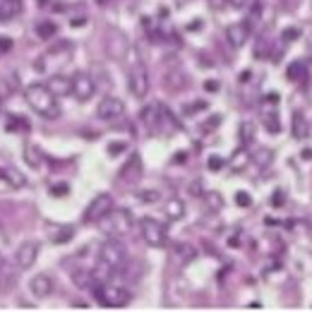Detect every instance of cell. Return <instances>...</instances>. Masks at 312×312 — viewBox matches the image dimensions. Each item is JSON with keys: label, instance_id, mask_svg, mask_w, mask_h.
I'll list each match as a JSON object with an SVG mask.
<instances>
[{"label": "cell", "instance_id": "1", "mask_svg": "<svg viewBox=\"0 0 312 312\" xmlns=\"http://www.w3.org/2000/svg\"><path fill=\"white\" fill-rule=\"evenodd\" d=\"M24 99H27V103L36 110L41 118H58V115H60L55 94L51 92L48 87H44V84H31V87H27Z\"/></svg>", "mask_w": 312, "mask_h": 312}, {"label": "cell", "instance_id": "2", "mask_svg": "<svg viewBox=\"0 0 312 312\" xmlns=\"http://www.w3.org/2000/svg\"><path fill=\"white\" fill-rule=\"evenodd\" d=\"M99 223H101V230H106L108 236L123 238V236H128L130 230H132V214L128 209H115L113 207Z\"/></svg>", "mask_w": 312, "mask_h": 312}, {"label": "cell", "instance_id": "3", "mask_svg": "<svg viewBox=\"0 0 312 312\" xmlns=\"http://www.w3.org/2000/svg\"><path fill=\"white\" fill-rule=\"evenodd\" d=\"M94 295L99 298V303L106 307H125L130 303V291L123 286H110V284H96Z\"/></svg>", "mask_w": 312, "mask_h": 312}, {"label": "cell", "instance_id": "4", "mask_svg": "<svg viewBox=\"0 0 312 312\" xmlns=\"http://www.w3.org/2000/svg\"><path fill=\"white\" fill-rule=\"evenodd\" d=\"M130 92L135 99H144L149 94V70L144 63H139L137 58L130 63V74H128Z\"/></svg>", "mask_w": 312, "mask_h": 312}, {"label": "cell", "instance_id": "5", "mask_svg": "<svg viewBox=\"0 0 312 312\" xmlns=\"http://www.w3.org/2000/svg\"><path fill=\"white\" fill-rule=\"evenodd\" d=\"M139 230H142V238H144L147 245H151V248H164L166 245L168 236H166L164 223H159L154 219H142L139 221Z\"/></svg>", "mask_w": 312, "mask_h": 312}, {"label": "cell", "instance_id": "6", "mask_svg": "<svg viewBox=\"0 0 312 312\" xmlns=\"http://www.w3.org/2000/svg\"><path fill=\"white\" fill-rule=\"evenodd\" d=\"M113 207H115V204H113V197H110V194H106V192L96 194L92 200V204L87 207V211H84V221H87V223H99Z\"/></svg>", "mask_w": 312, "mask_h": 312}, {"label": "cell", "instance_id": "7", "mask_svg": "<svg viewBox=\"0 0 312 312\" xmlns=\"http://www.w3.org/2000/svg\"><path fill=\"white\" fill-rule=\"evenodd\" d=\"M96 115L103 120V123H118V120L125 118V103L115 99V96H106L101 99L99 108H96Z\"/></svg>", "mask_w": 312, "mask_h": 312}, {"label": "cell", "instance_id": "8", "mask_svg": "<svg viewBox=\"0 0 312 312\" xmlns=\"http://www.w3.org/2000/svg\"><path fill=\"white\" fill-rule=\"evenodd\" d=\"M96 92V84L87 72H77L70 80V94H72L77 101H89Z\"/></svg>", "mask_w": 312, "mask_h": 312}, {"label": "cell", "instance_id": "9", "mask_svg": "<svg viewBox=\"0 0 312 312\" xmlns=\"http://www.w3.org/2000/svg\"><path fill=\"white\" fill-rule=\"evenodd\" d=\"M99 262L108 264L115 271V269H120V266L125 264V248L120 245L118 240H108L101 248V252H99Z\"/></svg>", "mask_w": 312, "mask_h": 312}, {"label": "cell", "instance_id": "10", "mask_svg": "<svg viewBox=\"0 0 312 312\" xmlns=\"http://www.w3.org/2000/svg\"><path fill=\"white\" fill-rule=\"evenodd\" d=\"M38 257V245L34 240H27V243H22L15 252V262H17L19 269H29V266H34Z\"/></svg>", "mask_w": 312, "mask_h": 312}, {"label": "cell", "instance_id": "11", "mask_svg": "<svg viewBox=\"0 0 312 312\" xmlns=\"http://www.w3.org/2000/svg\"><path fill=\"white\" fill-rule=\"evenodd\" d=\"M118 175H120V180H123V183L135 185L139 178H142V159H139L137 154H132L128 161L123 164V168H120Z\"/></svg>", "mask_w": 312, "mask_h": 312}, {"label": "cell", "instance_id": "12", "mask_svg": "<svg viewBox=\"0 0 312 312\" xmlns=\"http://www.w3.org/2000/svg\"><path fill=\"white\" fill-rule=\"evenodd\" d=\"M106 51H108L110 58H118V60H123L125 55H128L130 51V44H128V38L123 36V34H110L108 38H106Z\"/></svg>", "mask_w": 312, "mask_h": 312}, {"label": "cell", "instance_id": "13", "mask_svg": "<svg viewBox=\"0 0 312 312\" xmlns=\"http://www.w3.org/2000/svg\"><path fill=\"white\" fill-rule=\"evenodd\" d=\"M250 38V27L248 24H230L226 29V41L230 44V48H243Z\"/></svg>", "mask_w": 312, "mask_h": 312}, {"label": "cell", "instance_id": "14", "mask_svg": "<svg viewBox=\"0 0 312 312\" xmlns=\"http://www.w3.org/2000/svg\"><path fill=\"white\" fill-rule=\"evenodd\" d=\"M31 293L36 295V298H48V295L53 293V279L48 274H38L31 279Z\"/></svg>", "mask_w": 312, "mask_h": 312}, {"label": "cell", "instance_id": "15", "mask_svg": "<svg viewBox=\"0 0 312 312\" xmlns=\"http://www.w3.org/2000/svg\"><path fill=\"white\" fill-rule=\"evenodd\" d=\"M24 3L22 0H0V22H10L22 12Z\"/></svg>", "mask_w": 312, "mask_h": 312}, {"label": "cell", "instance_id": "16", "mask_svg": "<svg viewBox=\"0 0 312 312\" xmlns=\"http://www.w3.org/2000/svg\"><path fill=\"white\" fill-rule=\"evenodd\" d=\"M161 103H151V106H147V108L142 110V120L147 123V128L156 130L159 125H161V118H164V113H161Z\"/></svg>", "mask_w": 312, "mask_h": 312}, {"label": "cell", "instance_id": "17", "mask_svg": "<svg viewBox=\"0 0 312 312\" xmlns=\"http://www.w3.org/2000/svg\"><path fill=\"white\" fill-rule=\"evenodd\" d=\"M72 281H74V286H77L80 291H89L96 279H94L92 271H87V269H82V266H77V269L72 271Z\"/></svg>", "mask_w": 312, "mask_h": 312}, {"label": "cell", "instance_id": "18", "mask_svg": "<svg viewBox=\"0 0 312 312\" xmlns=\"http://www.w3.org/2000/svg\"><path fill=\"white\" fill-rule=\"evenodd\" d=\"M173 255H175V259H178L180 264H187V262H192V259L197 257V250H194L192 245H187V243H175Z\"/></svg>", "mask_w": 312, "mask_h": 312}, {"label": "cell", "instance_id": "19", "mask_svg": "<svg viewBox=\"0 0 312 312\" xmlns=\"http://www.w3.org/2000/svg\"><path fill=\"white\" fill-rule=\"evenodd\" d=\"M291 125H293V137L295 139H305L310 135V125H307V120L300 110H295L293 113V120H291Z\"/></svg>", "mask_w": 312, "mask_h": 312}, {"label": "cell", "instance_id": "20", "mask_svg": "<svg viewBox=\"0 0 312 312\" xmlns=\"http://www.w3.org/2000/svg\"><path fill=\"white\" fill-rule=\"evenodd\" d=\"M17 87H19L17 77H15V74H5V77L0 80V103L8 101L10 96L17 92Z\"/></svg>", "mask_w": 312, "mask_h": 312}, {"label": "cell", "instance_id": "21", "mask_svg": "<svg viewBox=\"0 0 312 312\" xmlns=\"http://www.w3.org/2000/svg\"><path fill=\"white\" fill-rule=\"evenodd\" d=\"M166 216H168V219H173V221H180L185 216V204L180 202V200H168V202H166Z\"/></svg>", "mask_w": 312, "mask_h": 312}, {"label": "cell", "instance_id": "22", "mask_svg": "<svg viewBox=\"0 0 312 312\" xmlns=\"http://www.w3.org/2000/svg\"><path fill=\"white\" fill-rule=\"evenodd\" d=\"M0 178H5L10 187H22V185L27 183L24 175L17 173V171H12V168H0Z\"/></svg>", "mask_w": 312, "mask_h": 312}, {"label": "cell", "instance_id": "23", "mask_svg": "<svg viewBox=\"0 0 312 312\" xmlns=\"http://www.w3.org/2000/svg\"><path fill=\"white\" fill-rule=\"evenodd\" d=\"M248 164H250V154L245 149H238V151L233 154V159H230V168H233V171H245Z\"/></svg>", "mask_w": 312, "mask_h": 312}, {"label": "cell", "instance_id": "24", "mask_svg": "<svg viewBox=\"0 0 312 312\" xmlns=\"http://www.w3.org/2000/svg\"><path fill=\"white\" fill-rule=\"evenodd\" d=\"M24 161H27L31 168H38V166H41V151H38L34 144H27V147H24Z\"/></svg>", "mask_w": 312, "mask_h": 312}, {"label": "cell", "instance_id": "25", "mask_svg": "<svg viewBox=\"0 0 312 312\" xmlns=\"http://www.w3.org/2000/svg\"><path fill=\"white\" fill-rule=\"evenodd\" d=\"M48 89H51V92L53 94H70V80H65V77H60V74H58V77H53V80H51V84H48Z\"/></svg>", "mask_w": 312, "mask_h": 312}, {"label": "cell", "instance_id": "26", "mask_svg": "<svg viewBox=\"0 0 312 312\" xmlns=\"http://www.w3.org/2000/svg\"><path fill=\"white\" fill-rule=\"evenodd\" d=\"M286 74H288V80H291V82H300V80H303V74H307V70H305L303 63H291Z\"/></svg>", "mask_w": 312, "mask_h": 312}, {"label": "cell", "instance_id": "27", "mask_svg": "<svg viewBox=\"0 0 312 312\" xmlns=\"http://www.w3.org/2000/svg\"><path fill=\"white\" fill-rule=\"evenodd\" d=\"M164 82H166V87H168V89H183L185 74L183 72H168Z\"/></svg>", "mask_w": 312, "mask_h": 312}, {"label": "cell", "instance_id": "28", "mask_svg": "<svg viewBox=\"0 0 312 312\" xmlns=\"http://www.w3.org/2000/svg\"><path fill=\"white\" fill-rule=\"evenodd\" d=\"M55 31H58V29H55L53 22H41V24L36 27V34H38L41 38H51V36H55Z\"/></svg>", "mask_w": 312, "mask_h": 312}, {"label": "cell", "instance_id": "29", "mask_svg": "<svg viewBox=\"0 0 312 312\" xmlns=\"http://www.w3.org/2000/svg\"><path fill=\"white\" fill-rule=\"evenodd\" d=\"M269 48H271L269 38H266V36H259L257 38V46H255V55H257V58H266V55H269Z\"/></svg>", "mask_w": 312, "mask_h": 312}, {"label": "cell", "instance_id": "30", "mask_svg": "<svg viewBox=\"0 0 312 312\" xmlns=\"http://www.w3.org/2000/svg\"><path fill=\"white\" fill-rule=\"evenodd\" d=\"M72 236H74V228H72V226H63V228L55 233L53 240H55V243H67V240L72 238Z\"/></svg>", "mask_w": 312, "mask_h": 312}, {"label": "cell", "instance_id": "31", "mask_svg": "<svg viewBox=\"0 0 312 312\" xmlns=\"http://www.w3.org/2000/svg\"><path fill=\"white\" fill-rule=\"evenodd\" d=\"M204 200H207V204H209L211 209H221V207H223V200H221L219 192H207Z\"/></svg>", "mask_w": 312, "mask_h": 312}, {"label": "cell", "instance_id": "32", "mask_svg": "<svg viewBox=\"0 0 312 312\" xmlns=\"http://www.w3.org/2000/svg\"><path fill=\"white\" fill-rule=\"evenodd\" d=\"M137 197L142 200V202H149V204H151V202H159V197H161V194L156 192V190H139Z\"/></svg>", "mask_w": 312, "mask_h": 312}, {"label": "cell", "instance_id": "33", "mask_svg": "<svg viewBox=\"0 0 312 312\" xmlns=\"http://www.w3.org/2000/svg\"><path fill=\"white\" fill-rule=\"evenodd\" d=\"M264 125L271 130V132H279V130H281V125H279V118H276V113H266V115H264Z\"/></svg>", "mask_w": 312, "mask_h": 312}, {"label": "cell", "instance_id": "34", "mask_svg": "<svg viewBox=\"0 0 312 312\" xmlns=\"http://www.w3.org/2000/svg\"><path fill=\"white\" fill-rule=\"evenodd\" d=\"M255 159H257L259 166H266L269 161H271V151H269V149H259V154L255 156Z\"/></svg>", "mask_w": 312, "mask_h": 312}, {"label": "cell", "instance_id": "35", "mask_svg": "<svg viewBox=\"0 0 312 312\" xmlns=\"http://www.w3.org/2000/svg\"><path fill=\"white\" fill-rule=\"evenodd\" d=\"M236 202H238L240 207H250V204H252V200H250L248 192H238V194H236Z\"/></svg>", "mask_w": 312, "mask_h": 312}, {"label": "cell", "instance_id": "36", "mask_svg": "<svg viewBox=\"0 0 312 312\" xmlns=\"http://www.w3.org/2000/svg\"><path fill=\"white\" fill-rule=\"evenodd\" d=\"M240 130H243V142H250V139H252V125H250V123H243Z\"/></svg>", "mask_w": 312, "mask_h": 312}, {"label": "cell", "instance_id": "37", "mask_svg": "<svg viewBox=\"0 0 312 312\" xmlns=\"http://www.w3.org/2000/svg\"><path fill=\"white\" fill-rule=\"evenodd\" d=\"M51 194H53V197H65V194H67V185H53V187H51Z\"/></svg>", "mask_w": 312, "mask_h": 312}, {"label": "cell", "instance_id": "38", "mask_svg": "<svg viewBox=\"0 0 312 312\" xmlns=\"http://www.w3.org/2000/svg\"><path fill=\"white\" fill-rule=\"evenodd\" d=\"M123 149H125V142H113V144H108V154L115 156V154H120Z\"/></svg>", "mask_w": 312, "mask_h": 312}, {"label": "cell", "instance_id": "39", "mask_svg": "<svg viewBox=\"0 0 312 312\" xmlns=\"http://www.w3.org/2000/svg\"><path fill=\"white\" fill-rule=\"evenodd\" d=\"M298 36H300V31H298V29H286L284 31V41H295Z\"/></svg>", "mask_w": 312, "mask_h": 312}, {"label": "cell", "instance_id": "40", "mask_svg": "<svg viewBox=\"0 0 312 312\" xmlns=\"http://www.w3.org/2000/svg\"><path fill=\"white\" fill-rule=\"evenodd\" d=\"M226 3H228L233 10H243V8H245V5L250 3V0H226Z\"/></svg>", "mask_w": 312, "mask_h": 312}, {"label": "cell", "instance_id": "41", "mask_svg": "<svg viewBox=\"0 0 312 312\" xmlns=\"http://www.w3.org/2000/svg\"><path fill=\"white\" fill-rule=\"evenodd\" d=\"M10 48H12V41H10V38H0V55L8 53Z\"/></svg>", "mask_w": 312, "mask_h": 312}, {"label": "cell", "instance_id": "42", "mask_svg": "<svg viewBox=\"0 0 312 312\" xmlns=\"http://www.w3.org/2000/svg\"><path fill=\"white\" fill-rule=\"evenodd\" d=\"M200 187H202V183H200V180H194V183L190 185V194H194V197H200V194H202V190H200Z\"/></svg>", "mask_w": 312, "mask_h": 312}, {"label": "cell", "instance_id": "43", "mask_svg": "<svg viewBox=\"0 0 312 312\" xmlns=\"http://www.w3.org/2000/svg\"><path fill=\"white\" fill-rule=\"evenodd\" d=\"M221 166H223V161H221L219 156H214V159H209V168H214V171H219Z\"/></svg>", "mask_w": 312, "mask_h": 312}, {"label": "cell", "instance_id": "44", "mask_svg": "<svg viewBox=\"0 0 312 312\" xmlns=\"http://www.w3.org/2000/svg\"><path fill=\"white\" fill-rule=\"evenodd\" d=\"M204 89H207V92H216V89H219V82H207Z\"/></svg>", "mask_w": 312, "mask_h": 312}, {"label": "cell", "instance_id": "45", "mask_svg": "<svg viewBox=\"0 0 312 312\" xmlns=\"http://www.w3.org/2000/svg\"><path fill=\"white\" fill-rule=\"evenodd\" d=\"M300 156H303L305 161H310V159H312V149H303V154H300Z\"/></svg>", "mask_w": 312, "mask_h": 312}, {"label": "cell", "instance_id": "46", "mask_svg": "<svg viewBox=\"0 0 312 312\" xmlns=\"http://www.w3.org/2000/svg\"><path fill=\"white\" fill-rule=\"evenodd\" d=\"M274 202H276V204H281V202H284V192H276V197H274Z\"/></svg>", "mask_w": 312, "mask_h": 312}, {"label": "cell", "instance_id": "47", "mask_svg": "<svg viewBox=\"0 0 312 312\" xmlns=\"http://www.w3.org/2000/svg\"><path fill=\"white\" fill-rule=\"evenodd\" d=\"M0 269H3V257H0Z\"/></svg>", "mask_w": 312, "mask_h": 312}, {"label": "cell", "instance_id": "48", "mask_svg": "<svg viewBox=\"0 0 312 312\" xmlns=\"http://www.w3.org/2000/svg\"><path fill=\"white\" fill-rule=\"evenodd\" d=\"M0 228H3V226H0Z\"/></svg>", "mask_w": 312, "mask_h": 312}]
</instances>
